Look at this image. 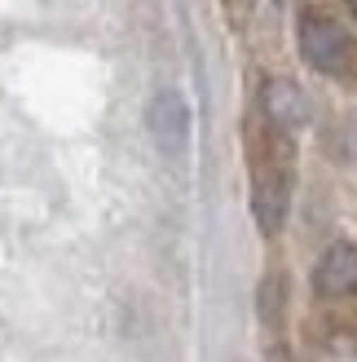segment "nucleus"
<instances>
[{"label": "nucleus", "mask_w": 357, "mask_h": 362, "mask_svg": "<svg viewBox=\"0 0 357 362\" xmlns=\"http://www.w3.org/2000/svg\"><path fill=\"white\" fill-rule=\"evenodd\" d=\"M247 151H252V212L265 234L282 230L291 208V133L274 129L270 119H252L247 133Z\"/></svg>", "instance_id": "obj_1"}, {"label": "nucleus", "mask_w": 357, "mask_h": 362, "mask_svg": "<svg viewBox=\"0 0 357 362\" xmlns=\"http://www.w3.org/2000/svg\"><path fill=\"white\" fill-rule=\"evenodd\" d=\"M300 58L322 76H349L357 66V45L344 23H335L322 9H309L300 13Z\"/></svg>", "instance_id": "obj_2"}, {"label": "nucleus", "mask_w": 357, "mask_h": 362, "mask_svg": "<svg viewBox=\"0 0 357 362\" xmlns=\"http://www.w3.org/2000/svg\"><path fill=\"white\" fill-rule=\"evenodd\" d=\"M146 124H150L155 146L168 159L186 155V146H190V106H186V98L176 93V88H159V93L150 98Z\"/></svg>", "instance_id": "obj_3"}, {"label": "nucleus", "mask_w": 357, "mask_h": 362, "mask_svg": "<svg viewBox=\"0 0 357 362\" xmlns=\"http://www.w3.org/2000/svg\"><path fill=\"white\" fill-rule=\"evenodd\" d=\"M313 287L317 296L327 300H340L357 292V247L353 243H331L322 252V261L313 265Z\"/></svg>", "instance_id": "obj_4"}, {"label": "nucleus", "mask_w": 357, "mask_h": 362, "mask_svg": "<svg viewBox=\"0 0 357 362\" xmlns=\"http://www.w3.org/2000/svg\"><path fill=\"white\" fill-rule=\"evenodd\" d=\"M260 106H265L260 119H270L274 129H282V133H291V129H300V124L309 119L305 93H300L291 80H270V84H265V93H260Z\"/></svg>", "instance_id": "obj_5"}, {"label": "nucleus", "mask_w": 357, "mask_h": 362, "mask_svg": "<svg viewBox=\"0 0 357 362\" xmlns=\"http://www.w3.org/2000/svg\"><path fill=\"white\" fill-rule=\"evenodd\" d=\"M344 5H349V9H353V18H357V0H344Z\"/></svg>", "instance_id": "obj_6"}]
</instances>
